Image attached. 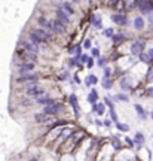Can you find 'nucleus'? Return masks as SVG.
Instances as JSON below:
<instances>
[{
	"instance_id": "nucleus-27",
	"label": "nucleus",
	"mask_w": 153,
	"mask_h": 161,
	"mask_svg": "<svg viewBox=\"0 0 153 161\" xmlns=\"http://www.w3.org/2000/svg\"><path fill=\"white\" fill-rule=\"evenodd\" d=\"M100 84L104 90H112L113 88V78H103V80H100Z\"/></svg>"
},
{
	"instance_id": "nucleus-31",
	"label": "nucleus",
	"mask_w": 153,
	"mask_h": 161,
	"mask_svg": "<svg viewBox=\"0 0 153 161\" xmlns=\"http://www.w3.org/2000/svg\"><path fill=\"white\" fill-rule=\"evenodd\" d=\"M138 61H141V63L150 66V57L147 55V52H143V54H140V55H138Z\"/></svg>"
},
{
	"instance_id": "nucleus-22",
	"label": "nucleus",
	"mask_w": 153,
	"mask_h": 161,
	"mask_svg": "<svg viewBox=\"0 0 153 161\" xmlns=\"http://www.w3.org/2000/svg\"><path fill=\"white\" fill-rule=\"evenodd\" d=\"M74 131H76V130H74V127H64V130H62V133L60 134L58 140H60V142H64V140H67V139H70L71 136H73Z\"/></svg>"
},
{
	"instance_id": "nucleus-47",
	"label": "nucleus",
	"mask_w": 153,
	"mask_h": 161,
	"mask_svg": "<svg viewBox=\"0 0 153 161\" xmlns=\"http://www.w3.org/2000/svg\"><path fill=\"white\" fill-rule=\"evenodd\" d=\"M71 82H73L74 85H79L80 82H82V80H80V78H79V75H77V73H74V75H73V80H71Z\"/></svg>"
},
{
	"instance_id": "nucleus-12",
	"label": "nucleus",
	"mask_w": 153,
	"mask_h": 161,
	"mask_svg": "<svg viewBox=\"0 0 153 161\" xmlns=\"http://www.w3.org/2000/svg\"><path fill=\"white\" fill-rule=\"evenodd\" d=\"M119 86L122 91H132L134 90V82H132V79H131L129 76H120L119 79Z\"/></svg>"
},
{
	"instance_id": "nucleus-10",
	"label": "nucleus",
	"mask_w": 153,
	"mask_h": 161,
	"mask_svg": "<svg viewBox=\"0 0 153 161\" xmlns=\"http://www.w3.org/2000/svg\"><path fill=\"white\" fill-rule=\"evenodd\" d=\"M36 33V35L39 36V37H42V39H45L46 42H52V40L55 39V33L54 31H49V30H45L42 29V27H34V29H31Z\"/></svg>"
},
{
	"instance_id": "nucleus-45",
	"label": "nucleus",
	"mask_w": 153,
	"mask_h": 161,
	"mask_svg": "<svg viewBox=\"0 0 153 161\" xmlns=\"http://www.w3.org/2000/svg\"><path fill=\"white\" fill-rule=\"evenodd\" d=\"M85 66H86V69H89V70L94 69V66H95V58H92V57H91L89 60H88V63H86Z\"/></svg>"
},
{
	"instance_id": "nucleus-44",
	"label": "nucleus",
	"mask_w": 153,
	"mask_h": 161,
	"mask_svg": "<svg viewBox=\"0 0 153 161\" xmlns=\"http://www.w3.org/2000/svg\"><path fill=\"white\" fill-rule=\"evenodd\" d=\"M82 48H83L82 45H74V55H76V57H80V55L83 54V52H82Z\"/></svg>"
},
{
	"instance_id": "nucleus-24",
	"label": "nucleus",
	"mask_w": 153,
	"mask_h": 161,
	"mask_svg": "<svg viewBox=\"0 0 153 161\" xmlns=\"http://www.w3.org/2000/svg\"><path fill=\"white\" fill-rule=\"evenodd\" d=\"M98 98H100V94H98V91H97L95 88H92L91 91L88 92V96H86V102L89 104H94L98 102Z\"/></svg>"
},
{
	"instance_id": "nucleus-51",
	"label": "nucleus",
	"mask_w": 153,
	"mask_h": 161,
	"mask_svg": "<svg viewBox=\"0 0 153 161\" xmlns=\"http://www.w3.org/2000/svg\"><path fill=\"white\" fill-rule=\"evenodd\" d=\"M83 84H85V86H88V88H89V86H92L91 84H89V80L86 79V78H85V80H83Z\"/></svg>"
},
{
	"instance_id": "nucleus-15",
	"label": "nucleus",
	"mask_w": 153,
	"mask_h": 161,
	"mask_svg": "<svg viewBox=\"0 0 153 161\" xmlns=\"http://www.w3.org/2000/svg\"><path fill=\"white\" fill-rule=\"evenodd\" d=\"M29 40H31L34 45H37V46H40V48H46L48 46V42H46L45 39H42V37H39V36L34 33L33 30L30 29V31H29Z\"/></svg>"
},
{
	"instance_id": "nucleus-13",
	"label": "nucleus",
	"mask_w": 153,
	"mask_h": 161,
	"mask_svg": "<svg viewBox=\"0 0 153 161\" xmlns=\"http://www.w3.org/2000/svg\"><path fill=\"white\" fill-rule=\"evenodd\" d=\"M68 104L71 106V109H73V112H74V116H76V118H79L80 116V106H79L77 96H76L74 92H71V94L68 96Z\"/></svg>"
},
{
	"instance_id": "nucleus-42",
	"label": "nucleus",
	"mask_w": 153,
	"mask_h": 161,
	"mask_svg": "<svg viewBox=\"0 0 153 161\" xmlns=\"http://www.w3.org/2000/svg\"><path fill=\"white\" fill-rule=\"evenodd\" d=\"M144 92H146V96L149 98H153V85H149L144 88Z\"/></svg>"
},
{
	"instance_id": "nucleus-36",
	"label": "nucleus",
	"mask_w": 153,
	"mask_h": 161,
	"mask_svg": "<svg viewBox=\"0 0 153 161\" xmlns=\"http://www.w3.org/2000/svg\"><path fill=\"white\" fill-rule=\"evenodd\" d=\"M103 103L106 104V106H108V109H114V102H113V98H110L108 96H106V97H104Z\"/></svg>"
},
{
	"instance_id": "nucleus-29",
	"label": "nucleus",
	"mask_w": 153,
	"mask_h": 161,
	"mask_svg": "<svg viewBox=\"0 0 153 161\" xmlns=\"http://www.w3.org/2000/svg\"><path fill=\"white\" fill-rule=\"evenodd\" d=\"M95 64L98 66V67H106V66H108V57H104V55H101L100 58H97L95 60Z\"/></svg>"
},
{
	"instance_id": "nucleus-52",
	"label": "nucleus",
	"mask_w": 153,
	"mask_h": 161,
	"mask_svg": "<svg viewBox=\"0 0 153 161\" xmlns=\"http://www.w3.org/2000/svg\"><path fill=\"white\" fill-rule=\"evenodd\" d=\"M149 116H150V119L153 121V110H150V112H149Z\"/></svg>"
},
{
	"instance_id": "nucleus-37",
	"label": "nucleus",
	"mask_w": 153,
	"mask_h": 161,
	"mask_svg": "<svg viewBox=\"0 0 153 161\" xmlns=\"http://www.w3.org/2000/svg\"><path fill=\"white\" fill-rule=\"evenodd\" d=\"M108 116H110V119L113 121L114 124L119 122V118H118V114H116V110L114 109H108Z\"/></svg>"
},
{
	"instance_id": "nucleus-28",
	"label": "nucleus",
	"mask_w": 153,
	"mask_h": 161,
	"mask_svg": "<svg viewBox=\"0 0 153 161\" xmlns=\"http://www.w3.org/2000/svg\"><path fill=\"white\" fill-rule=\"evenodd\" d=\"M114 102H122V103H128L129 102V96L125 94V92H118L116 96L113 97Z\"/></svg>"
},
{
	"instance_id": "nucleus-50",
	"label": "nucleus",
	"mask_w": 153,
	"mask_h": 161,
	"mask_svg": "<svg viewBox=\"0 0 153 161\" xmlns=\"http://www.w3.org/2000/svg\"><path fill=\"white\" fill-rule=\"evenodd\" d=\"M95 125L97 127H104L103 125V121H100V119H95Z\"/></svg>"
},
{
	"instance_id": "nucleus-39",
	"label": "nucleus",
	"mask_w": 153,
	"mask_h": 161,
	"mask_svg": "<svg viewBox=\"0 0 153 161\" xmlns=\"http://www.w3.org/2000/svg\"><path fill=\"white\" fill-rule=\"evenodd\" d=\"M112 145H113L114 149H120V148H122V140H120L119 137H116V136H114V137L112 139Z\"/></svg>"
},
{
	"instance_id": "nucleus-35",
	"label": "nucleus",
	"mask_w": 153,
	"mask_h": 161,
	"mask_svg": "<svg viewBox=\"0 0 153 161\" xmlns=\"http://www.w3.org/2000/svg\"><path fill=\"white\" fill-rule=\"evenodd\" d=\"M116 128H118L119 131H122V133L129 131V125H128V124H124V122H118V124H116Z\"/></svg>"
},
{
	"instance_id": "nucleus-54",
	"label": "nucleus",
	"mask_w": 153,
	"mask_h": 161,
	"mask_svg": "<svg viewBox=\"0 0 153 161\" xmlns=\"http://www.w3.org/2000/svg\"><path fill=\"white\" fill-rule=\"evenodd\" d=\"M31 161H37V160H36V158H31Z\"/></svg>"
},
{
	"instance_id": "nucleus-17",
	"label": "nucleus",
	"mask_w": 153,
	"mask_h": 161,
	"mask_svg": "<svg viewBox=\"0 0 153 161\" xmlns=\"http://www.w3.org/2000/svg\"><path fill=\"white\" fill-rule=\"evenodd\" d=\"M58 100H55V98H52L49 94H46V96H43V97H39V98H34V103L37 104V106H51V104L57 103Z\"/></svg>"
},
{
	"instance_id": "nucleus-5",
	"label": "nucleus",
	"mask_w": 153,
	"mask_h": 161,
	"mask_svg": "<svg viewBox=\"0 0 153 161\" xmlns=\"http://www.w3.org/2000/svg\"><path fill=\"white\" fill-rule=\"evenodd\" d=\"M62 110H64V104L61 102H57V103L51 104V106H43L42 112H45L46 115H49V116H57L61 114Z\"/></svg>"
},
{
	"instance_id": "nucleus-26",
	"label": "nucleus",
	"mask_w": 153,
	"mask_h": 161,
	"mask_svg": "<svg viewBox=\"0 0 153 161\" xmlns=\"http://www.w3.org/2000/svg\"><path fill=\"white\" fill-rule=\"evenodd\" d=\"M89 21H91V24L95 27V29H103V21H101V17L98 15V14H92L91 18H89Z\"/></svg>"
},
{
	"instance_id": "nucleus-38",
	"label": "nucleus",
	"mask_w": 153,
	"mask_h": 161,
	"mask_svg": "<svg viewBox=\"0 0 153 161\" xmlns=\"http://www.w3.org/2000/svg\"><path fill=\"white\" fill-rule=\"evenodd\" d=\"M86 79L89 80V84H91L92 86L97 85V84L100 82V79H98V76H97V75H92V73H91V75H88V76H86Z\"/></svg>"
},
{
	"instance_id": "nucleus-7",
	"label": "nucleus",
	"mask_w": 153,
	"mask_h": 161,
	"mask_svg": "<svg viewBox=\"0 0 153 161\" xmlns=\"http://www.w3.org/2000/svg\"><path fill=\"white\" fill-rule=\"evenodd\" d=\"M52 30H54V33L57 36H66L67 35V25L64 23H61L60 19L57 18H52Z\"/></svg>"
},
{
	"instance_id": "nucleus-34",
	"label": "nucleus",
	"mask_w": 153,
	"mask_h": 161,
	"mask_svg": "<svg viewBox=\"0 0 153 161\" xmlns=\"http://www.w3.org/2000/svg\"><path fill=\"white\" fill-rule=\"evenodd\" d=\"M112 75H113V69L110 66L103 67V78H112Z\"/></svg>"
},
{
	"instance_id": "nucleus-4",
	"label": "nucleus",
	"mask_w": 153,
	"mask_h": 161,
	"mask_svg": "<svg viewBox=\"0 0 153 161\" xmlns=\"http://www.w3.org/2000/svg\"><path fill=\"white\" fill-rule=\"evenodd\" d=\"M110 19H112L116 25H119V27L129 25V18L126 15V12H114V14L110 15Z\"/></svg>"
},
{
	"instance_id": "nucleus-32",
	"label": "nucleus",
	"mask_w": 153,
	"mask_h": 161,
	"mask_svg": "<svg viewBox=\"0 0 153 161\" xmlns=\"http://www.w3.org/2000/svg\"><path fill=\"white\" fill-rule=\"evenodd\" d=\"M103 36H104V37H107V39H112V37L114 36V29H113V27L104 29V30H103Z\"/></svg>"
},
{
	"instance_id": "nucleus-21",
	"label": "nucleus",
	"mask_w": 153,
	"mask_h": 161,
	"mask_svg": "<svg viewBox=\"0 0 153 161\" xmlns=\"http://www.w3.org/2000/svg\"><path fill=\"white\" fill-rule=\"evenodd\" d=\"M134 109H135V112H137V116L140 118L141 121H146L149 118V112L144 108H143V104H140V103H134Z\"/></svg>"
},
{
	"instance_id": "nucleus-30",
	"label": "nucleus",
	"mask_w": 153,
	"mask_h": 161,
	"mask_svg": "<svg viewBox=\"0 0 153 161\" xmlns=\"http://www.w3.org/2000/svg\"><path fill=\"white\" fill-rule=\"evenodd\" d=\"M144 82H147V84H153V67L149 66L147 72L144 73Z\"/></svg>"
},
{
	"instance_id": "nucleus-16",
	"label": "nucleus",
	"mask_w": 153,
	"mask_h": 161,
	"mask_svg": "<svg viewBox=\"0 0 153 161\" xmlns=\"http://www.w3.org/2000/svg\"><path fill=\"white\" fill-rule=\"evenodd\" d=\"M60 6H61L66 12H67L70 17H74V15L77 14V11H76V6H74L73 2H70V0H62L61 3H60Z\"/></svg>"
},
{
	"instance_id": "nucleus-14",
	"label": "nucleus",
	"mask_w": 153,
	"mask_h": 161,
	"mask_svg": "<svg viewBox=\"0 0 153 161\" xmlns=\"http://www.w3.org/2000/svg\"><path fill=\"white\" fill-rule=\"evenodd\" d=\"M37 25L39 27H42V29H45V30H49V31H54L52 30V21H51V18H48L45 17V15H37Z\"/></svg>"
},
{
	"instance_id": "nucleus-2",
	"label": "nucleus",
	"mask_w": 153,
	"mask_h": 161,
	"mask_svg": "<svg viewBox=\"0 0 153 161\" xmlns=\"http://www.w3.org/2000/svg\"><path fill=\"white\" fill-rule=\"evenodd\" d=\"M129 52L132 57H138L140 54L146 52V40L137 39L129 45Z\"/></svg>"
},
{
	"instance_id": "nucleus-49",
	"label": "nucleus",
	"mask_w": 153,
	"mask_h": 161,
	"mask_svg": "<svg viewBox=\"0 0 153 161\" xmlns=\"http://www.w3.org/2000/svg\"><path fill=\"white\" fill-rule=\"evenodd\" d=\"M124 140L126 142V145H128V146H135V143H134V139H131V137H125Z\"/></svg>"
},
{
	"instance_id": "nucleus-40",
	"label": "nucleus",
	"mask_w": 153,
	"mask_h": 161,
	"mask_svg": "<svg viewBox=\"0 0 153 161\" xmlns=\"http://www.w3.org/2000/svg\"><path fill=\"white\" fill-rule=\"evenodd\" d=\"M80 45L83 46L85 49H91V48H92V42H91V39H89V37H86V39L82 40V43H80Z\"/></svg>"
},
{
	"instance_id": "nucleus-43",
	"label": "nucleus",
	"mask_w": 153,
	"mask_h": 161,
	"mask_svg": "<svg viewBox=\"0 0 153 161\" xmlns=\"http://www.w3.org/2000/svg\"><path fill=\"white\" fill-rule=\"evenodd\" d=\"M68 78H70V72H68V69H67V70H66V72H62L61 75L58 76V79L61 80V82H62V80H67V79H68Z\"/></svg>"
},
{
	"instance_id": "nucleus-23",
	"label": "nucleus",
	"mask_w": 153,
	"mask_h": 161,
	"mask_svg": "<svg viewBox=\"0 0 153 161\" xmlns=\"http://www.w3.org/2000/svg\"><path fill=\"white\" fill-rule=\"evenodd\" d=\"M92 112L97 114L98 116H103L106 114V104L101 103V102H97V103L92 104Z\"/></svg>"
},
{
	"instance_id": "nucleus-20",
	"label": "nucleus",
	"mask_w": 153,
	"mask_h": 161,
	"mask_svg": "<svg viewBox=\"0 0 153 161\" xmlns=\"http://www.w3.org/2000/svg\"><path fill=\"white\" fill-rule=\"evenodd\" d=\"M52 118H54V116L46 115L45 112H39V114H34V116H33L34 122H37V124H48L49 121H52Z\"/></svg>"
},
{
	"instance_id": "nucleus-33",
	"label": "nucleus",
	"mask_w": 153,
	"mask_h": 161,
	"mask_svg": "<svg viewBox=\"0 0 153 161\" xmlns=\"http://www.w3.org/2000/svg\"><path fill=\"white\" fill-rule=\"evenodd\" d=\"M89 55H91L92 58H100L101 57V51H100V48H98V46H92L91 48V54H89Z\"/></svg>"
},
{
	"instance_id": "nucleus-9",
	"label": "nucleus",
	"mask_w": 153,
	"mask_h": 161,
	"mask_svg": "<svg viewBox=\"0 0 153 161\" xmlns=\"http://www.w3.org/2000/svg\"><path fill=\"white\" fill-rule=\"evenodd\" d=\"M55 18H57V19H60V21H61V23H64L66 24V25H70V24H71V17H70V15H68L67 12L64 11V9H62L61 6L58 5L57 8H55Z\"/></svg>"
},
{
	"instance_id": "nucleus-25",
	"label": "nucleus",
	"mask_w": 153,
	"mask_h": 161,
	"mask_svg": "<svg viewBox=\"0 0 153 161\" xmlns=\"http://www.w3.org/2000/svg\"><path fill=\"white\" fill-rule=\"evenodd\" d=\"M144 142H146V137H144V134H143L141 131H137L135 134H134V143H135V146L140 149L143 145H144Z\"/></svg>"
},
{
	"instance_id": "nucleus-48",
	"label": "nucleus",
	"mask_w": 153,
	"mask_h": 161,
	"mask_svg": "<svg viewBox=\"0 0 153 161\" xmlns=\"http://www.w3.org/2000/svg\"><path fill=\"white\" fill-rule=\"evenodd\" d=\"M146 21H147L149 25H152V27H153V12H150L147 17H146Z\"/></svg>"
},
{
	"instance_id": "nucleus-11",
	"label": "nucleus",
	"mask_w": 153,
	"mask_h": 161,
	"mask_svg": "<svg viewBox=\"0 0 153 161\" xmlns=\"http://www.w3.org/2000/svg\"><path fill=\"white\" fill-rule=\"evenodd\" d=\"M36 69V63L33 61H27V60H24L21 63H18L17 66V72L19 75H23V73H27V72H34Z\"/></svg>"
},
{
	"instance_id": "nucleus-8",
	"label": "nucleus",
	"mask_w": 153,
	"mask_h": 161,
	"mask_svg": "<svg viewBox=\"0 0 153 161\" xmlns=\"http://www.w3.org/2000/svg\"><path fill=\"white\" fill-rule=\"evenodd\" d=\"M18 45L21 46L23 49H25L27 52H31V54H37L39 55V52H40V46H37V45H34L31 40H29V39H21L19 40V43Z\"/></svg>"
},
{
	"instance_id": "nucleus-18",
	"label": "nucleus",
	"mask_w": 153,
	"mask_h": 161,
	"mask_svg": "<svg viewBox=\"0 0 153 161\" xmlns=\"http://www.w3.org/2000/svg\"><path fill=\"white\" fill-rule=\"evenodd\" d=\"M126 40H128V35L124 31H119V33H114V36L112 37V43H113V46H120Z\"/></svg>"
},
{
	"instance_id": "nucleus-46",
	"label": "nucleus",
	"mask_w": 153,
	"mask_h": 161,
	"mask_svg": "<svg viewBox=\"0 0 153 161\" xmlns=\"http://www.w3.org/2000/svg\"><path fill=\"white\" fill-rule=\"evenodd\" d=\"M103 125L106 127V128H112V125H113V121L110 119V118H108V119H104V121H103Z\"/></svg>"
},
{
	"instance_id": "nucleus-6",
	"label": "nucleus",
	"mask_w": 153,
	"mask_h": 161,
	"mask_svg": "<svg viewBox=\"0 0 153 161\" xmlns=\"http://www.w3.org/2000/svg\"><path fill=\"white\" fill-rule=\"evenodd\" d=\"M137 9L141 12L143 17H147L150 12H153V0H138Z\"/></svg>"
},
{
	"instance_id": "nucleus-1",
	"label": "nucleus",
	"mask_w": 153,
	"mask_h": 161,
	"mask_svg": "<svg viewBox=\"0 0 153 161\" xmlns=\"http://www.w3.org/2000/svg\"><path fill=\"white\" fill-rule=\"evenodd\" d=\"M24 90V94L27 96V97H31V98H39V97H43L46 96L48 92L42 86L39 80H34V82H27V84H24L23 86Z\"/></svg>"
},
{
	"instance_id": "nucleus-19",
	"label": "nucleus",
	"mask_w": 153,
	"mask_h": 161,
	"mask_svg": "<svg viewBox=\"0 0 153 161\" xmlns=\"http://www.w3.org/2000/svg\"><path fill=\"white\" fill-rule=\"evenodd\" d=\"M146 24H147V21L144 19L143 15H138V17H135L132 19V27H134L137 31H143L144 27H146Z\"/></svg>"
},
{
	"instance_id": "nucleus-41",
	"label": "nucleus",
	"mask_w": 153,
	"mask_h": 161,
	"mask_svg": "<svg viewBox=\"0 0 153 161\" xmlns=\"http://www.w3.org/2000/svg\"><path fill=\"white\" fill-rule=\"evenodd\" d=\"M89 58H91V55H89V54H82V55L79 57L80 64H83V66H85V64L88 63V60H89Z\"/></svg>"
},
{
	"instance_id": "nucleus-53",
	"label": "nucleus",
	"mask_w": 153,
	"mask_h": 161,
	"mask_svg": "<svg viewBox=\"0 0 153 161\" xmlns=\"http://www.w3.org/2000/svg\"><path fill=\"white\" fill-rule=\"evenodd\" d=\"M70 2H73V3H80L82 0H70Z\"/></svg>"
},
{
	"instance_id": "nucleus-3",
	"label": "nucleus",
	"mask_w": 153,
	"mask_h": 161,
	"mask_svg": "<svg viewBox=\"0 0 153 161\" xmlns=\"http://www.w3.org/2000/svg\"><path fill=\"white\" fill-rule=\"evenodd\" d=\"M40 75L39 72H27V73H23V75H19L15 79V84L18 85H24V84H27V82H34V80H39Z\"/></svg>"
}]
</instances>
